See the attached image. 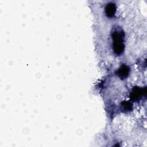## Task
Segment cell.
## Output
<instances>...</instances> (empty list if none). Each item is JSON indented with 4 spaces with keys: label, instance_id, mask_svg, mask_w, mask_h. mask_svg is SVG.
Masks as SVG:
<instances>
[{
    "label": "cell",
    "instance_id": "3957f363",
    "mask_svg": "<svg viewBox=\"0 0 147 147\" xmlns=\"http://www.w3.org/2000/svg\"><path fill=\"white\" fill-rule=\"evenodd\" d=\"M129 71H130L129 67L125 64H123L118 69L117 72V74L121 79H124L127 76Z\"/></svg>",
    "mask_w": 147,
    "mask_h": 147
},
{
    "label": "cell",
    "instance_id": "277c9868",
    "mask_svg": "<svg viewBox=\"0 0 147 147\" xmlns=\"http://www.w3.org/2000/svg\"><path fill=\"white\" fill-rule=\"evenodd\" d=\"M116 11V6L114 3L110 2L107 4L105 7V12L107 17H113Z\"/></svg>",
    "mask_w": 147,
    "mask_h": 147
},
{
    "label": "cell",
    "instance_id": "5b68a950",
    "mask_svg": "<svg viewBox=\"0 0 147 147\" xmlns=\"http://www.w3.org/2000/svg\"><path fill=\"white\" fill-rule=\"evenodd\" d=\"M122 106L123 107V109L126 111L131 110L132 109V104L128 101H124L122 103Z\"/></svg>",
    "mask_w": 147,
    "mask_h": 147
},
{
    "label": "cell",
    "instance_id": "7a4b0ae2",
    "mask_svg": "<svg viewBox=\"0 0 147 147\" xmlns=\"http://www.w3.org/2000/svg\"><path fill=\"white\" fill-rule=\"evenodd\" d=\"M146 93V88H142L138 87H134L130 93V98L133 100H139Z\"/></svg>",
    "mask_w": 147,
    "mask_h": 147
},
{
    "label": "cell",
    "instance_id": "6da1fadb",
    "mask_svg": "<svg viewBox=\"0 0 147 147\" xmlns=\"http://www.w3.org/2000/svg\"><path fill=\"white\" fill-rule=\"evenodd\" d=\"M113 47L114 53L119 55L121 54L124 49V33L121 30H115L112 33Z\"/></svg>",
    "mask_w": 147,
    "mask_h": 147
}]
</instances>
